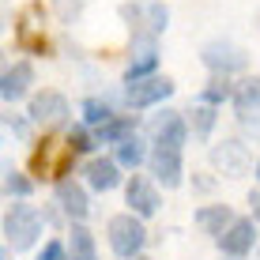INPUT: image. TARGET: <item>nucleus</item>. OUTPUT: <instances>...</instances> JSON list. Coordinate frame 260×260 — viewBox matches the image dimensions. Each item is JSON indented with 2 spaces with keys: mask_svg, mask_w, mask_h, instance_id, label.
Returning <instances> with one entry per match:
<instances>
[{
  "mask_svg": "<svg viewBox=\"0 0 260 260\" xmlns=\"http://www.w3.org/2000/svg\"><path fill=\"white\" fill-rule=\"evenodd\" d=\"M106 234H110V249H113V253H117L121 260H132V256H140L143 241H147L143 219H140V215H132V211H124V215H113V219H110V226H106Z\"/></svg>",
  "mask_w": 260,
  "mask_h": 260,
  "instance_id": "1",
  "label": "nucleus"
},
{
  "mask_svg": "<svg viewBox=\"0 0 260 260\" xmlns=\"http://www.w3.org/2000/svg\"><path fill=\"white\" fill-rule=\"evenodd\" d=\"M121 19H128V26L136 30V38L143 46H151V38L155 34L166 30V4H158V0H140V4H121Z\"/></svg>",
  "mask_w": 260,
  "mask_h": 260,
  "instance_id": "2",
  "label": "nucleus"
},
{
  "mask_svg": "<svg viewBox=\"0 0 260 260\" xmlns=\"http://www.w3.org/2000/svg\"><path fill=\"white\" fill-rule=\"evenodd\" d=\"M38 234H42V215L34 208L15 204V208L4 215V238H8V245H12L15 253H19V249H30L34 241H38Z\"/></svg>",
  "mask_w": 260,
  "mask_h": 260,
  "instance_id": "3",
  "label": "nucleus"
},
{
  "mask_svg": "<svg viewBox=\"0 0 260 260\" xmlns=\"http://www.w3.org/2000/svg\"><path fill=\"white\" fill-rule=\"evenodd\" d=\"M72 162H76V151L68 147V140H64V143H57V140H42V147L34 151V158H30V174H38V177H57V181H64V174L72 170Z\"/></svg>",
  "mask_w": 260,
  "mask_h": 260,
  "instance_id": "4",
  "label": "nucleus"
},
{
  "mask_svg": "<svg viewBox=\"0 0 260 260\" xmlns=\"http://www.w3.org/2000/svg\"><path fill=\"white\" fill-rule=\"evenodd\" d=\"M174 94V79L166 76H147V79H136V83L124 87V102L132 110H147V106H158L162 98Z\"/></svg>",
  "mask_w": 260,
  "mask_h": 260,
  "instance_id": "5",
  "label": "nucleus"
},
{
  "mask_svg": "<svg viewBox=\"0 0 260 260\" xmlns=\"http://www.w3.org/2000/svg\"><path fill=\"white\" fill-rule=\"evenodd\" d=\"M42 19H46V12H42V4H26L19 15H15V42H19L23 49L30 53H46V34H42Z\"/></svg>",
  "mask_w": 260,
  "mask_h": 260,
  "instance_id": "6",
  "label": "nucleus"
},
{
  "mask_svg": "<svg viewBox=\"0 0 260 260\" xmlns=\"http://www.w3.org/2000/svg\"><path fill=\"white\" fill-rule=\"evenodd\" d=\"M151 140H155V147H174V151H181L185 140H189V124H185L181 113L162 110V117L151 121Z\"/></svg>",
  "mask_w": 260,
  "mask_h": 260,
  "instance_id": "7",
  "label": "nucleus"
},
{
  "mask_svg": "<svg viewBox=\"0 0 260 260\" xmlns=\"http://www.w3.org/2000/svg\"><path fill=\"white\" fill-rule=\"evenodd\" d=\"M68 113V102L60 91H42L30 98V110H26V117H30L34 124H42V128H53V124H60Z\"/></svg>",
  "mask_w": 260,
  "mask_h": 260,
  "instance_id": "8",
  "label": "nucleus"
},
{
  "mask_svg": "<svg viewBox=\"0 0 260 260\" xmlns=\"http://www.w3.org/2000/svg\"><path fill=\"white\" fill-rule=\"evenodd\" d=\"M151 174H155V181H162V189H177L181 185V151L174 147H155L151 151Z\"/></svg>",
  "mask_w": 260,
  "mask_h": 260,
  "instance_id": "9",
  "label": "nucleus"
},
{
  "mask_svg": "<svg viewBox=\"0 0 260 260\" xmlns=\"http://www.w3.org/2000/svg\"><path fill=\"white\" fill-rule=\"evenodd\" d=\"M200 57H204V64H208L211 72H222V76L245 68V53H241L238 46H230V42H208Z\"/></svg>",
  "mask_w": 260,
  "mask_h": 260,
  "instance_id": "10",
  "label": "nucleus"
},
{
  "mask_svg": "<svg viewBox=\"0 0 260 260\" xmlns=\"http://www.w3.org/2000/svg\"><path fill=\"white\" fill-rule=\"evenodd\" d=\"M30 83H34V68H30V60H15V64H8V68H4V79H0V98H4L8 106L19 102V98L30 91Z\"/></svg>",
  "mask_w": 260,
  "mask_h": 260,
  "instance_id": "11",
  "label": "nucleus"
},
{
  "mask_svg": "<svg viewBox=\"0 0 260 260\" xmlns=\"http://www.w3.org/2000/svg\"><path fill=\"white\" fill-rule=\"evenodd\" d=\"M124 200H128V211L140 215V219H147V215L158 211V192H155V185H151L147 177H132L128 189H124Z\"/></svg>",
  "mask_w": 260,
  "mask_h": 260,
  "instance_id": "12",
  "label": "nucleus"
},
{
  "mask_svg": "<svg viewBox=\"0 0 260 260\" xmlns=\"http://www.w3.org/2000/svg\"><path fill=\"white\" fill-rule=\"evenodd\" d=\"M211 162L219 166L226 177H238V174H245V170H249V151H245V143H241V140H226L222 147L211 151Z\"/></svg>",
  "mask_w": 260,
  "mask_h": 260,
  "instance_id": "13",
  "label": "nucleus"
},
{
  "mask_svg": "<svg viewBox=\"0 0 260 260\" xmlns=\"http://www.w3.org/2000/svg\"><path fill=\"white\" fill-rule=\"evenodd\" d=\"M57 204H60V211H64L72 222H83V219H87V211H91L83 185L68 181V177H64V181H57Z\"/></svg>",
  "mask_w": 260,
  "mask_h": 260,
  "instance_id": "14",
  "label": "nucleus"
},
{
  "mask_svg": "<svg viewBox=\"0 0 260 260\" xmlns=\"http://www.w3.org/2000/svg\"><path fill=\"white\" fill-rule=\"evenodd\" d=\"M256 241V230H253V219H234V226L219 238V249L226 256H245Z\"/></svg>",
  "mask_w": 260,
  "mask_h": 260,
  "instance_id": "15",
  "label": "nucleus"
},
{
  "mask_svg": "<svg viewBox=\"0 0 260 260\" xmlns=\"http://www.w3.org/2000/svg\"><path fill=\"white\" fill-rule=\"evenodd\" d=\"M196 226H200L204 234L222 238L230 226H234V211H230L226 204H208V208H200V211H196Z\"/></svg>",
  "mask_w": 260,
  "mask_h": 260,
  "instance_id": "16",
  "label": "nucleus"
},
{
  "mask_svg": "<svg viewBox=\"0 0 260 260\" xmlns=\"http://www.w3.org/2000/svg\"><path fill=\"white\" fill-rule=\"evenodd\" d=\"M117 158H91L87 162V185L98 192H110V189H117V181H121V174H117Z\"/></svg>",
  "mask_w": 260,
  "mask_h": 260,
  "instance_id": "17",
  "label": "nucleus"
},
{
  "mask_svg": "<svg viewBox=\"0 0 260 260\" xmlns=\"http://www.w3.org/2000/svg\"><path fill=\"white\" fill-rule=\"evenodd\" d=\"M132 136H136V113H124V117L106 121L102 128L94 132V143H124Z\"/></svg>",
  "mask_w": 260,
  "mask_h": 260,
  "instance_id": "18",
  "label": "nucleus"
},
{
  "mask_svg": "<svg viewBox=\"0 0 260 260\" xmlns=\"http://www.w3.org/2000/svg\"><path fill=\"white\" fill-rule=\"evenodd\" d=\"M234 110H238V117H260V76L253 79H245V83L234 91Z\"/></svg>",
  "mask_w": 260,
  "mask_h": 260,
  "instance_id": "19",
  "label": "nucleus"
},
{
  "mask_svg": "<svg viewBox=\"0 0 260 260\" xmlns=\"http://www.w3.org/2000/svg\"><path fill=\"white\" fill-rule=\"evenodd\" d=\"M155 64H158V53H155V46H143L136 57H132V64H128V72H124V83H136V79H147L151 72H155Z\"/></svg>",
  "mask_w": 260,
  "mask_h": 260,
  "instance_id": "20",
  "label": "nucleus"
},
{
  "mask_svg": "<svg viewBox=\"0 0 260 260\" xmlns=\"http://www.w3.org/2000/svg\"><path fill=\"white\" fill-rule=\"evenodd\" d=\"M68 245H72V260H98V253H94V234L87 226H79V222L72 226V241H68Z\"/></svg>",
  "mask_w": 260,
  "mask_h": 260,
  "instance_id": "21",
  "label": "nucleus"
},
{
  "mask_svg": "<svg viewBox=\"0 0 260 260\" xmlns=\"http://www.w3.org/2000/svg\"><path fill=\"white\" fill-rule=\"evenodd\" d=\"M143 158H151L147 151H143V140L140 136H132V140H124L117 143V166H128V170H136Z\"/></svg>",
  "mask_w": 260,
  "mask_h": 260,
  "instance_id": "22",
  "label": "nucleus"
},
{
  "mask_svg": "<svg viewBox=\"0 0 260 260\" xmlns=\"http://www.w3.org/2000/svg\"><path fill=\"white\" fill-rule=\"evenodd\" d=\"M189 124H192V132H196V136H208V132L215 128V106H192V110H189Z\"/></svg>",
  "mask_w": 260,
  "mask_h": 260,
  "instance_id": "23",
  "label": "nucleus"
},
{
  "mask_svg": "<svg viewBox=\"0 0 260 260\" xmlns=\"http://www.w3.org/2000/svg\"><path fill=\"white\" fill-rule=\"evenodd\" d=\"M234 102V87L226 83V76H215L208 87H204V106H219V102Z\"/></svg>",
  "mask_w": 260,
  "mask_h": 260,
  "instance_id": "24",
  "label": "nucleus"
},
{
  "mask_svg": "<svg viewBox=\"0 0 260 260\" xmlns=\"http://www.w3.org/2000/svg\"><path fill=\"white\" fill-rule=\"evenodd\" d=\"M83 121L94 124V128H102L106 121H113V110L102 102V98H87V102H83Z\"/></svg>",
  "mask_w": 260,
  "mask_h": 260,
  "instance_id": "25",
  "label": "nucleus"
},
{
  "mask_svg": "<svg viewBox=\"0 0 260 260\" xmlns=\"http://www.w3.org/2000/svg\"><path fill=\"white\" fill-rule=\"evenodd\" d=\"M30 189H34L30 177H23V174H15L12 166H4V192L8 196H19L23 200V196H30Z\"/></svg>",
  "mask_w": 260,
  "mask_h": 260,
  "instance_id": "26",
  "label": "nucleus"
},
{
  "mask_svg": "<svg viewBox=\"0 0 260 260\" xmlns=\"http://www.w3.org/2000/svg\"><path fill=\"white\" fill-rule=\"evenodd\" d=\"M68 147L76 151V155H83V151H91V147H94V136L83 128V124H72V132H68Z\"/></svg>",
  "mask_w": 260,
  "mask_h": 260,
  "instance_id": "27",
  "label": "nucleus"
},
{
  "mask_svg": "<svg viewBox=\"0 0 260 260\" xmlns=\"http://www.w3.org/2000/svg\"><path fill=\"white\" fill-rule=\"evenodd\" d=\"M79 12H83V0H57V15H60L64 23L79 19Z\"/></svg>",
  "mask_w": 260,
  "mask_h": 260,
  "instance_id": "28",
  "label": "nucleus"
},
{
  "mask_svg": "<svg viewBox=\"0 0 260 260\" xmlns=\"http://www.w3.org/2000/svg\"><path fill=\"white\" fill-rule=\"evenodd\" d=\"M38 260H68V249H64V241H46V249L38 253Z\"/></svg>",
  "mask_w": 260,
  "mask_h": 260,
  "instance_id": "29",
  "label": "nucleus"
},
{
  "mask_svg": "<svg viewBox=\"0 0 260 260\" xmlns=\"http://www.w3.org/2000/svg\"><path fill=\"white\" fill-rule=\"evenodd\" d=\"M253 215H256V222H260V189L253 192Z\"/></svg>",
  "mask_w": 260,
  "mask_h": 260,
  "instance_id": "30",
  "label": "nucleus"
},
{
  "mask_svg": "<svg viewBox=\"0 0 260 260\" xmlns=\"http://www.w3.org/2000/svg\"><path fill=\"white\" fill-rule=\"evenodd\" d=\"M0 260H12V253H8V249H4V253H0Z\"/></svg>",
  "mask_w": 260,
  "mask_h": 260,
  "instance_id": "31",
  "label": "nucleus"
},
{
  "mask_svg": "<svg viewBox=\"0 0 260 260\" xmlns=\"http://www.w3.org/2000/svg\"><path fill=\"white\" fill-rule=\"evenodd\" d=\"M132 260H151V256H143V253H140V256H132Z\"/></svg>",
  "mask_w": 260,
  "mask_h": 260,
  "instance_id": "32",
  "label": "nucleus"
},
{
  "mask_svg": "<svg viewBox=\"0 0 260 260\" xmlns=\"http://www.w3.org/2000/svg\"><path fill=\"white\" fill-rule=\"evenodd\" d=\"M256 177H260V162H256Z\"/></svg>",
  "mask_w": 260,
  "mask_h": 260,
  "instance_id": "33",
  "label": "nucleus"
}]
</instances>
